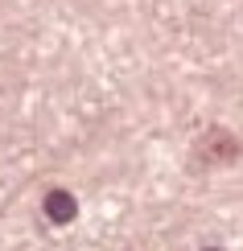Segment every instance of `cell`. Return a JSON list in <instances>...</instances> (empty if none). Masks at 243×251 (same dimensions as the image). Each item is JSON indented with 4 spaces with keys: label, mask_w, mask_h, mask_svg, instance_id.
<instances>
[{
    "label": "cell",
    "mask_w": 243,
    "mask_h": 251,
    "mask_svg": "<svg viewBox=\"0 0 243 251\" xmlns=\"http://www.w3.org/2000/svg\"><path fill=\"white\" fill-rule=\"evenodd\" d=\"M75 214H79V202L66 190H50L46 194V218L50 223H75Z\"/></svg>",
    "instance_id": "cell-1"
}]
</instances>
